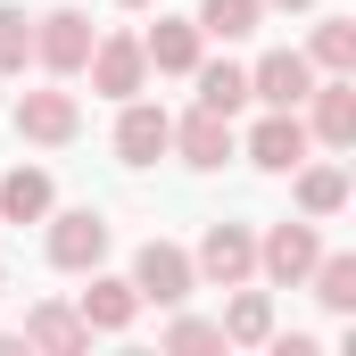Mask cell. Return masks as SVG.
Returning <instances> with one entry per match:
<instances>
[{"mask_svg": "<svg viewBox=\"0 0 356 356\" xmlns=\"http://www.w3.org/2000/svg\"><path fill=\"white\" fill-rule=\"evenodd\" d=\"M191 273H199V282H216V290L249 282V273H257V232H249V224H207V232H199V249H191Z\"/></svg>", "mask_w": 356, "mask_h": 356, "instance_id": "obj_6", "label": "cell"}, {"mask_svg": "<svg viewBox=\"0 0 356 356\" xmlns=\"http://www.w3.org/2000/svg\"><path fill=\"white\" fill-rule=\"evenodd\" d=\"M323 257V232H315V216H282L266 241H257V273L282 282V290H307V273Z\"/></svg>", "mask_w": 356, "mask_h": 356, "instance_id": "obj_2", "label": "cell"}, {"mask_svg": "<svg viewBox=\"0 0 356 356\" xmlns=\"http://www.w3.org/2000/svg\"><path fill=\"white\" fill-rule=\"evenodd\" d=\"M50 207H58V191H50L42 166H8L0 175V224H42Z\"/></svg>", "mask_w": 356, "mask_h": 356, "instance_id": "obj_18", "label": "cell"}, {"mask_svg": "<svg viewBox=\"0 0 356 356\" xmlns=\"http://www.w3.org/2000/svg\"><path fill=\"white\" fill-rule=\"evenodd\" d=\"M25 348L42 356H83L91 348V323L75 315V307H58V298H42V307H25V332H17Z\"/></svg>", "mask_w": 356, "mask_h": 356, "instance_id": "obj_14", "label": "cell"}, {"mask_svg": "<svg viewBox=\"0 0 356 356\" xmlns=\"http://www.w3.org/2000/svg\"><path fill=\"white\" fill-rule=\"evenodd\" d=\"M266 8H315V0H266Z\"/></svg>", "mask_w": 356, "mask_h": 356, "instance_id": "obj_25", "label": "cell"}, {"mask_svg": "<svg viewBox=\"0 0 356 356\" xmlns=\"http://www.w3.org/2000/svg\"><path fill=\"white\" fill-rule=\"evenodd\" d=\"M133 298L141 307H182L191 290H199V273H191V249H175V241H141V257H133Z\"/></svg>", "mask_w": 356, "mask_h": 356, "instance_id": "obj_3", "label": "cell"}, {"mask_svg": "<svg viewBox=\"0 0 356 356\" xmlns=\"http://www.w3.org/2000/svg\"><path fill=\"white\" fill-rule=\"evenodd\" d=\"M166 315H175V307H166ZM166 348H224V332H216L207 315H175V323H166Z\"/></svg>", "mask_w": 356, "mask_h": 356, "instance_id": "obj_24", "label": "cell"}, {"mask_svg": "<svg viewBox=\"0 0 356 356\" xmlns=\"http://www.w3.org/2000/svg\"><path fill=\"white\" fill-rule=\"evenodd\" d=\"M307 149H315V133H307V116H298V108H266V116L249 124V141H241V158H249L257 175H290Z\"/></svg>", "mask_w": 356, "mask_h": 356, "instance_id": "obj_5", "label": "cell"}, {"mask_svg": "<svg viewBox=\"0 0 356 356\" xmlns=\"http://www.w3.org/2000/svg\"><path fill=\"white\" fill-rule=\"evenodd\" d=\"M216 332H224V348H266L273 340V298L249 290V282H232V307L216 315Z\"/></svg>", "mask_w": 356, "mask_h": 356, "instance_id": "obj_16", "label": "cell"}, {"mask_svg": "<svg viewBox=\"0 0 356 356\" xmlns=\"http://www.w3.org/2000/svg\"><path fill=\"white\" fill-rule=\"evenodd\" d=\"M17 133H25V141H42V149H67V141L83 133L75 91H25V99H17Z\"/></svg>", "mask_w": 356, "mask_h": 356, "instance_id": "obj_11", "label": "cell"}, {"mask_svg": "<svg viewBox=\"0 0 356 356\" xmlns=\"http://www.w3.org/2000/svg\"><path fill=\"white\" fill-rule=\"evenodd\" d=\"M290 175H298V216H315V224H323V216H340V207H348V166H332V158H298Z\"/></svg>", "mask_w": 356, "mask_h": 356, "instance_id": "obj_17", "label": "cell"}, {"mask_svg": "<svg viewBox=\"0 0 356 356\" xmlns=\"http://www.w3.org/2000/svg\"><path fill=\"white\" fill-rule=\"evenodd\" d=\"M75 315H83L91 332H133L141 298H133V282H124V273H99V266H91V290L75 298Z\"/></svg>", "mask_w": 356, "mask_h": 356, "instance_id": "obj_15", "label": "cell"}, {"mask_svg": "<svg viewBox=\"0 0 356 356\" xmlns=\"http://www.w3.org/2000/svg\"><path fill=\"white\" fill-rule=\"evenodd\" d=\"M191 83H199V108H216V116H241L249 108V67H232V58H199Z\"/></svg>", "mask_w": 356, "mask_h": 356, "instance_id": "obj_19", "label": "cell"}, {"mask_svg": "<svg viewBox=\"0 0 356 356\" xmlns=\"http://www.w3.org/2000/svg\"><path fill=\"white\" fill-rule=\"evenodd\" d=\"M307 67H315V75H356V17H323V25H315Z\"/></svg>", "mask_w": 356, "mask_h": 356, "instance_id": "obj_21", "label": "cell"}, {"mask_svg": "<svg viewBox=\"0 0 356 356\" xmlns=\"http://www.w3.org/2000/svg\"><path fill=\"white\" fill-rule=\"evenodd\" d=\"M116 8H158V0H116Z\"/></svg>", "mask_w": 356, "mask_h": 356, "instance_id": "obj_26", "label": "cell"}, {"mask_svg": "<svg viewBox=\"0 0 356 356\" xmlns=\"http://www.w3.org/2000/svg\"><path fill=\"white\" fill-rule=\"evenodd\" d=\"M141 58H149L158 75H191V67L207 58V33H199V17H158V25L141 33Z\"/></svg>", "mask_w": 356, "mask_h": 356, "instance_id": "obj_13", "label": "cell"}, {"mask_svg": "<svg viewBox=\"0 0 356 356\" xmlns=\"http://www.w3.org/2000/svg\"><path fill=\"white\" fill-rule=\"evenodd\" d=\"M166 141H175V116L158 108V99H116V158L124 166H158L166 158Z\"/></svg>", "mask_w": 356, "mask_h": 356, "instance_id": "obj_8", "label": "cell"}, {"mask_svg": "<svg viewBox=\"0 0 356 356\" xmlns=\"http://www.w3.org/2000/svg\"><path fill=\"white\" fill-rule=\"evenodd\" d=\"M315 91V67H307V50H266L257 67H249V99H266V108H298Z\"/></svg>", "mask_w": 356, "mask_h": 356, "instance_id": "obj_12", "label": "cell"}, {"mask_svg": "<svg viewBox=\"0 0 356 356\" xmlns=\"http://www.w3.org/2000/svg\"><path fill=\"white\" fill-rule=\"evenodd\" d=\"M91 42H99V33H91L83 8H50V17H33V67H42V75H58V83H67V75H83Z\"/></svg>", "mask_w": 356, "mask_h": 356, "instance_id": "obj_4", "label": "cell"}, {"mask_svg": "<svg viewBox=\"0 0 356 356\" xmlns=\"http://www.w3.org/2000/svg\"><path fill=\"white\" fill-rule=\"evenodd\" d=\"M83 75L99 99H133V91L149 83V58H141V33H99L91 42V58H83Z\"/></svg>", "mask_w": 356, "mask_h": 356, "instance_id": "obj_7", "label": "cell"}, {"mask_svg": "<svg viewBox=\"0 0 356 356\" xmlns=\"http://www.w3.org/2000/svg\"><path fill=\"white\" fill-rule=\"evenodd\" d=\"M33 67V17L0 0V75H25Z\"/></svg>", "mask_w": 356, "mask_h": 356, "instance_id": "obj_23", "label": "cell"}, {"mask_svg": "<svg viewBox=\"0 0 356 356\" xmlns=\"http://www.w3.org/2000/svg\"><path fill=\"white\" fill-rule=\"evenodd\" d=\"M266 25V0H199V33L207 42H249Z\"/></svg>", "mask_w": 356, "mask_h": 356, "instance_id": "obj_20", "label": "cell"}, {"mask_svg": "<svg viewBox=\"0 0 356 356\" xmlns=\"http://www.w3.org/2000/svg\"><path fill=\"white\" fill-rule=\"evenodd\" d=\"M307 282H315V298H323L332 315H356V257H332V249H323Z\"/></svg>", "mask_w": 356, "mask_h": 356, "instance_id": "obj_22", "label": "cell"}, {"mask_svg": "<svg viewBox=\"0 0 356 356\" xmlns=\"http://www.w3.org/2000/svg\"><path fill=\"white\" fill-rule=\"evenodd\" d=\"M42 224H50V241H42V249H50V266H58V273H91L99 257H108V241H116L99 207H50Z\"/></svg>", "mask_w": 356, "mask_h": 356, "instance_id": "obj_1", "label": "cell"}, {"mask_svg": "<svg viewBox=\"0 0 356 356\" xmlns=\"http://www.w3.org/2000/svg\"><path fill=\"white\" fill-rule=\"evenodd\" d=\"M166 149H182V166H199V175H216L224 158H241V133H232V116H216V108H191L175 124V141Z\"/></svg>", "mask_w": 356, "mask_h": 356, "instance_id": "obj_10", "label": "cell"}, {"mask_svg": "<svg viewBox=\"0 0 356 356\" xmlns=\"http://www.w3.org/2000/svg\"><path fill=\"white\" fill-rule=\"evenodd\" d=\"M298 108H307V133H315L323 149H356V83L348 75H323Z\"/></svg>", "mask_w": 356, "mask_h": 356, "instance_id": "obj_9", "label": "cell"}]
</instances>
